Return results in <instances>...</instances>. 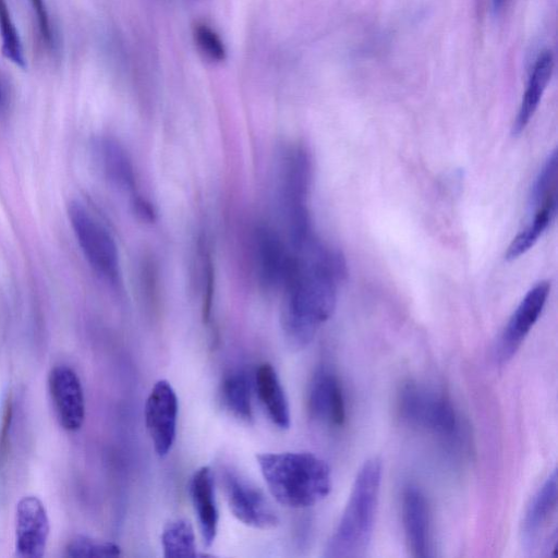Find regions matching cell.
<instances>
[{"mask_svg":"<svg viewBox=\"0 0 558 558\" xmlns=\"http://www.w3.org/2000/svg\"><path fill=\"white\" fill-rule=\"evenodd\" d=\"M549 290V281H539L521 300L497 341L495 348L497 361L506 363L517 353L541 316Z\"/></svg>","mask_w":558,"mask_h":558,"instance_id":"9","label":"cell"},{"mask_svg":"<svg viewBox=\"0 0 558 558\" xmlns=\"http://www.w3.org/2000/svg\"><path fill=\"white\" fill-rule=\"evenodd\" d=\"M310 414L316 421L341 427L347 418L345 398L338 377L322 368L313 377L307 396Z\"/></svg>","mask_w":558,"mask_h":558,"instance_id":"13","label":"cell"},{"mask_svg":"<svg viewBox=\"0 0 558 558\" xmlns=\"http://www.w3.org/2000/svg\"><path fill=\"white\" fill-rule=\"evenodd\" d=\"M198 51L211 62H222L227 58V48L219 34L207 23L196 22L192 31Z\"/></svg>","mask_w":558,"mask_h":558,"instance_id":"26","label":"cell"},{"mask_svg":"<svg viewBox=\"0 0 558 558\" xmlns=\"http://www.w3.org/2000/svg\"><path fill=\"white\" fill-rule=\"evenodd\" d=\"M190 492L203 543L210 547L217 536L219 513L214 475L209 466L204 465L194 472Z\"/></svg>","mask_w":558,"mask_h":558,"instance_id":"16","label":"cell"},{"mask_svg":"<svg viewBox=\"0 0 558 558\" xmlns=\"http://www.w3.org/2000/svg\"><path fill=\"white\" fill-rule=\"evenodd\" d=\"M37 21L39 36L47 47L53 45L54 35L45 0H28Z\"/></svg>","mask_w":558,"mask_h":558,"instance_id":"30","label":"cell"},{"mask_svg":"<svg viewBox=\"0 0 558 558\" xmlns=\"http://www.w3.org/2000/svg\"><path fill=\"white\" fill-rule=\"evenodd\" d=\"M220 398L225 409L235 418L245 423L254 421L251 381L244 372H232L223 377Z\"/></svg>","mask_w":558,"mask_h":558,"instance_id":"20","label":"cell"},{"mask_svg":"<svg viewBox=\"0 0 558 558\" xmlns=\"http://www.w3.org/2000/svg\"><path fill=\"white\" fill-rule=\"evenodd\" d=\"M508 0H492V13L498 16L504 10Z\"/></svg>","mask_w":558,"mask_h":558,"instance_id":"33","label":"cell"},{"mask_svg":"<svg viewBox=\"0 0 558 558\" xmlns=\"http://www.w3.org/2000/svg\"><path fill=\"white\" fill-rule=\"evenodd\" d=\"M279 180L291 244L296 246L313 234L307 208L311 160L305 148L294 145L283 151Z\"/></svg>","mask_w":558,"mask_h":558,"instance_id":"5","label":"cell"},{"mask_svg":"<svg viewBox=\"0 0 558 558\" xmlns=\"http://www.w3.org/2000/svg\"><path fill=\"white\" fill-rule=\"evenodd\" d=\"M138 286L143 299L155 304L159 299V268L153 256H143L138 267Z\"/></svg>","mask_w":558,"mask_h":558,"instance_id":"28","label":"cell"},{"mask_svg":"<svg viewBox=\"0 0 558 558\" xmlns=\"http://www.w3.org/2000/svg\"><path fill=\"white\" fill-rule=\"evenodd\" d=\"M254 386L270 421L281 429L289 428L291 415L288 398L271 364L263 363L257 367Z\"/></svg>","mask_w":558,"mask_h":558,"instance_id":"18","label":"cell"},{"mask_svg":"<svg viewBox=\"0 0 558 558\" xmlns=\"http://www.w3.org/2000/svg\"><path fill=\"white\" fill-rule=\"evenodd\" d=\"M256 461L271 496L286 507L314 506L331 489L328 464L311 452H264Z\"/></svg>","mask_w":558,"mask_h":558,"instance_id":"2","label":"cell"},{"mask_svg":"<svg viewBox=\"0 0 558 558\" xmlns=\"http://www.w3.org/2000/svg\"><path fill=\"white\" fill-rule=\"evenodd\" d=\"M48 387L60 425L70 432L80 429L85 418V400L77 374L68 365H57L49 373Z\"/></svg>","mask_w":558,"mask_h":558,"instance_id":"12","label":"cell"},{"mask_svg":"<svg viewBox=\"0 0 558 558\" xmlns=\"http://www.w3.org/2000/svg\"><path fill=\"white\" fill-rule=\"evenodd\" d=\"M344 271L342 256L325 246L315 235L290 254L281 284L280 325L291 349L306 347L332 315L338 282Z\"/></svg>","mask_w":558,"mask_h":558,"instance_id":"1","label":"cell"},{"mask_svg":"<svg viewBox=\"0 0 558 558\" xmlns=\"http://www.w3.org/2000/svg\"><path fill=\"white\" fill-rule=\"evenodd\" d=\"M0 37L3 56L16 66L25 69L26 59L22 40L7 0H0Z\"/></svg>","mask_w":558,"mask_h":558,"instance_id":"23","label":"cell"},{"mask_svg":"<svg viewBox=\"0 0 558 558\" xmlns=\"http://www.w3.org/2000/svg\"><path fill=\"white\" fill-rule=\"evenodd\" d=\"M556 513L557 473L553 471L532 498L523 519L522 538L527 548L534 549L543 542L547 550H556L557 535L548 532Z\"/></svg>","mask_w":558,"mask_h":558,"instance_id":"10","label":"cell"},{"mask_svg":"<svg viewBox=\"0 0 558 558\" xmlns=\"http://www.w3.org/2000/svg\"><path fill=\"white\" fill-rule=\"evenodd\" d=\"M290 253L271 227L259 225L254 231V257L260 284L266 289L280 288Z\"/></svg>","mask_w":558,"mask_h":558,"instance_id":"15","label":"cell"},{"mask_svg":"<svg viewBox=\"0 0 558 558\" xmlns=\"http://www.w3.org/2000/svg\"><path fill=\"white\" fill-rule=\"evenodd\" d=\"M401 508L405 542L411 556L430 557V513L425 495L417 486L409 485L403 490Z\"/></svg>","mask_w":558,"mask_h":558,"instance_id":"14","label":"cell"},{"mask_svg":"<svg viewBox=\"0 0 558 558\" xmlns=\"http://www.w3.org/2000/svg\"><path fill=\"white\" fill-rule=\"evenodd\" d=\"M380 483L381 461L374 457L359 470L341 519L325 548V557L365 555L373 535Z\"/></svg>","mask_w":558,"mask_h":558,"instance_id":"3","label":"cell"},{"mask_svg":"<svg viewBox=\"0 0 558 558\" xmlns=\"http://www.w3.org/2000/svg\"><path fill=\"white\" fill-rule=\"evenodd\" d=\"M553 69V53L549 50H545L538 56L533 65L525 93L513 122L512 133L514 135L520 134L534 116L543 93L550 80Z\"/></svg>","mask_w":558,"mask_h":558,"instance_id":"19","label":"cell"},{"mask_svg":"<svg viewBox=\"0 0 558 558\" xmlns=\"http://www.w3.org/2000/svg\"><path fill=\"white\" fill-rule=\"evenodd\" d=\"M179 402L171 384L158 380L151 388L144 408L145 425L157 456L171 450L177 435Z\"/></svg>","mask_w":558,"mask_h":558,"instance_id":"8","label":"cell"},{"mask_svg":"<svg viewBox=\"0 0 558 558\" xmlns=\"http://www.w3.org/2000/svg\"><path fill=\"white\" fill-rule=\"evenodd\" d=\"M92 146L96 162L105 178L114 186L135 194V172L124 147L110 136L96 137Z\"/></svg>","mask_w":558,"mask_h":558,"instance_id":"17","label":"cell"},{"mask_svg":"<svg viewBox=\"0 0 558 558\" xmlns=\"http://www.w3.org/2000/svg\"><path fill=\"white\" fill-rule=\"evenodd\" d=\"M14 92L9 78L0 72V122L5 121L13 109Z\"/></svg>","mask_w":558,"mask_h":558,"instance_id":"31","label":"cell"},{"mask_svg":"<svg viewBox=\"0 0 558 558\" xmlns=\"http://www.w3.org/2000/svg\"><path fill=\"white\" fill-rule=\"evenodd\" d=\"M221 484L232 514L243 524L270 530L279 518L264 493L232 468L221 470Z\"/></svg>","mask_w":558,"mask_h":558,"instance_id":"7","label":"cell"},{"mask_svg":"<svg viewBox=\"0 0 558 558\" xmlns=\"http://www.w3.org/2000/svg\"><path fill=\"white\" fill-rule=\"evenodd\" d=\"M49 519L36 496L20 499L15 509V553L21 558H40L49 536Z\"/></svg>","mask_w":558,"mask_h":558,"instance_id":"11","label":"cell"},{"mask_svg":"<svg viewBox=\"0 0 558 558\" xmlns=\"http://www.w3.org/2000/svg\"><path fill=\"white\" fill-rule=\"evenodd\" d=\"M199 253L203 280L202 318L205 324H209L215 293V267L210 251L204 238L199 240Z\"/></svg>","mask_w":558,"mask_h":558,"instance_id":"27","label":"cell"},{"mask_svg":"<svg viewBox=\"0 0 558 558\" xmlns=\"http://www.w3.org/2000/svg\"><path fill=\"white\" fill-rule=\"evenodd\" d=\"M557 202L551 201L536 209L526 227L511 241L505 254L507 260H514L525 254L538 241L556 215Z\"/></svg>","mask_w":558,"mask_h":558,"instance_id":"21","label":"cell"},{"mask_svg":"<svg viewBox=\"0 0 558 558\" xmlns=\"http://www.w3.org/2000/svg\"><path fill=\"white\" fill-rule=\"evenodd\" d=\"M66 213L76 242L90 267L107 281L117 283L120 277L119 253L111 233L78 201H71Z\"/></svg>","mask_w":558,"mask_h":558,"instance_id":"6","label":"cell"},{"mask_svg":"<svg viewBox=\"0 0 558 558\" xmlns=\"http://www.w3.org/2000/svg\"><path fill=\"white\" fill-rule=\"evenodd\" d=\"M557 169V153L551 151L539 170L529 196L531 214L545 204L556 199L555 182Z\"/></svg>","mask_w":558,"mask_h":558,"instance_id":"24","label":"cell"},{"mask_svg":"<svg viewBox=\"0 0 558 558\" xmlns=\"http://www.w3.org/2000/svg\"><path fill=\"white\" fill-rule=\"evenodd\" d=\"M121 554L119 545L96 539L85 535L74 536L65 546V556L77 557H116Z\"/></svg>","mask_w":558,"mask_h":558,"instance_id":"25","label":"cell"},{"mask_svg":"<svg viewBox=\"0 0 558 558\" xmlns=\"http://www.w3.org/2000/svg\"><path fill=\"white\" fill-rule=\"evenodd\" d=\"M13 417V400L12 395L8 393L3 404L1 422H0V465L7 463L10 450V433Z\"/></svg>","mask_w":558,"mask_h":558,"instance_id":"29","label":"cell"},{"mask_svg":"<svg viewBox=\"0 0 558 558\" xmlns=\"http://www.w3.org/2000/svg\"><path fill=\"white\" fill-rule=\"evenodd\" d=\"M400 418L409 426L454 441L459 435V417L450 398L414 380L404 383L397 398Z\"/></svg>","mask_w":558,"mask_h":558,"instance_id":"4","label":"cell"},{"mask_svg":"<svg viewBox=\"0 0 558 558\" xmlns=\"http://www.w3.org/2000/svg\"><path fill=\"white\" fill-rule=\"evenodd\" d=\"M165 557H196L195 533L190 521L174 519L166 524L161 534Z\"/></svg>","mask_w":558,"mask_h":558,"instance_id":"22","label":"cell"},{"mask_svg":"<svg viewBox=\"0 0 558 558\" xmlns=\"http://www.w3.org/2000/svg\"><path fill=\"white\" fill-rule=\"evenodd\" d=\"M132 207L141 220L150 223L156 220L157 214L153 204L137 193L132 196Z\"/></svg>","mask_w":558,"mask_h":558,"instance_id":"32","label":"cell"}]
</instances>
